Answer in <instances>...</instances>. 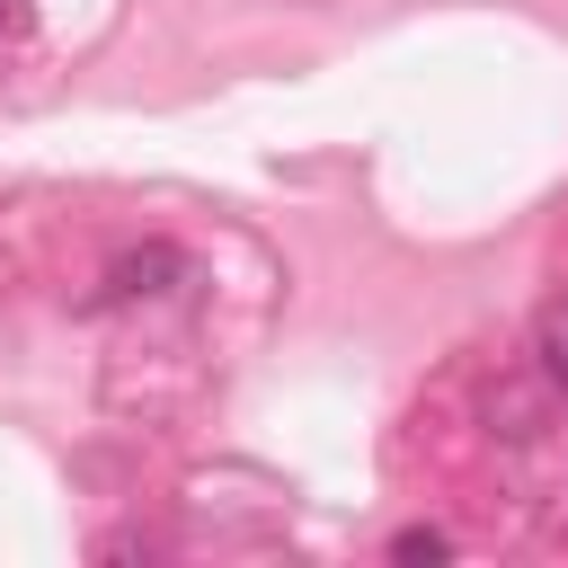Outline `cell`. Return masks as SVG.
<instances>
[{
  "label": "cell",
  "instance_id": "6da1fadb",
  "mask_svg": "<svg viewBox=\"0 0 568 568\" xmlns=\"http://www.w3.org/2000/svg\"><path fill=\"white\" fill-rule=\"evenodd\" d=\"M169 275H186L178 248H133V257L106 266V293H115V302H133V293H169Z\"/></svg>",
  "mask_w": 568,
  "mask_h": 568
},
{
  "label": "cell",
  "instance_id": "7a4b0ae2",
  "mask_svg": "<svg viewBox=\"0 0 568 568\" xmlns=\"http://www.w3.org/2000/svg\"><path fill=\"white\" fill-rule=\"evenodd\" d=\"M532 355H541V382L568 399V302H550V311H541V328H532Z\"/></svg>",
  "mask_w": 568,
  "mask_h": 568
},
{
  "label": "cell",
  "instance_id": "3957f363",
  "mask_svg": "<svg viewBox=\"0 0 568 568\" xmlns=\"http://www.w3.org/2000/svg\"><path fill=\"white\" fill-rule=\"evenodd\" d=\"M390 559H408V568H417V559H453V541H444L435 524H408V532L390 541Z\"/></svg>",
  "mask_w": 568,
  "mask_h": 568
},
{
  "label": "cell",
  "instance_id": "277c9868",
  "mask_svg": "<svg viewBox=\"0 0 568 568\" xmlns=\"http://www.w3.org/2000/svg\"><path fill=\"white\" fill-rule=\"evenodd\" d=\"M0 9H9V0H0Z\"/></svg>",
  "mask_w": 568,
  "mask_h": 568
}]
</instances>
